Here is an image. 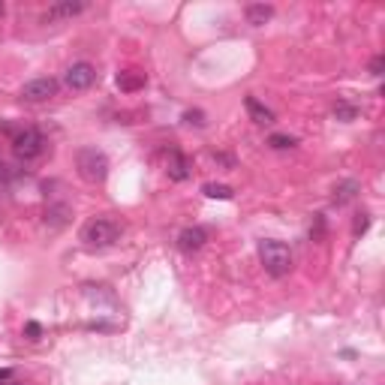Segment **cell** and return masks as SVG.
Here are the masks:
<instances>
[{"label":"cell","mask_w":385,"mask_h":385,"mask_svg":"<svg viewBox=\"0 0 385 385\" xmlns=\"http://www.w3.org/2000/svg\"><path fill=\"white\" fill-rule=\"evenodd\" d=\"M205 241H208V232H205L202 226H190L184 229L181 235H178V247H181L184 253H196L205 247Z\"/></svg>","instance_id":"ba28073f"},{"label":"cell","mask_w":385,"mask_h":385,"mask_svg":"<svg viewBox=\"0 0 385 385\" xmlns=\"http://www.w3.org/2000/svg\"><path fill=\"white\" fill-rule=\"evenodd\" d=\"M367 226H371L367 214H358V220H355V235H364V232H367Z\"/></svg>","instance_id":"d6986e66"},{"label":"cell","mask_w":385,"mask_h":385,"mask_svg":"<svg viewBox=\"0 0 385 385\" xmlns=\"http://www.w3.org/2000/svg\"><path fill=\"white\" fill-rule=\"evenodd\" d=\"M244 105H247V112H250V118H253V124H259V127H268V124H274V112L271 109H265L256 96H247L244 100Z\"/></svg>","instance_id":"30bf717a"},{"label":"cell","mask_w":385,"mask_h":385,"mask_svg":"<svg viewBox=\"0 0 385 385\" xmlns=\"http://www.w3.org/2000/svg\"><path fill=\"white\" fill-rule=\"evenodd\" d=\"M57 94V81L54 79H34L21 87V100L24 103H48Z\"/></svg>","instance_id":"8992f818"},{"label":"cell","mask_w":385,"mask_h":385,"mask_svg":"<svg viewBox=\"0 0 385 385\" xmlns=\"http://www.w3.org/2000/svg\"><path fill=\"white\" fill-rule=\"evenodd\" d=\"M6 385H15V382H6Z\"/></svg>","instance_id":"cb8c5ba5"},{"label":"cell","mask_w":385,"mask_h":385,"mask_svg":"<svg viewBox=\"0 0 385 385\" xmlns=\"http://www.w3.org/2000/svg\"><path fill=\"white\" fill-rule=\"evenodd\" d=\"M184 121H190V124H199V127L205 124V121H202V114H199V112H187V114H184Z\"/></svg>","instance_id":"44dd1931"},{"label":"cell","mask_w":385,"mask_h":385,"mask_svg":"<svg viewBox=\"0 0 385 385\" xmlns=\"http://www.w3.org/2000/svg\"><path fill=\"white\" fill-rule=\"evenodd\" d=\"M12 154L21 163H30V160L43 157V154H45V138H43V133H39V129H34V127L15 133L12 136Z\"/></svg>","instance_id":"277c9868"},{"label":"cell","mask_w":385,"mask_h":385,"mask_svg":"<svg viewBox=\"0 0 385 385\" xmlns=\"http://www.w3.org/2000/svg\"><path fill=\"white\" fill-rule=\"evenodd\" d=\"M382 67H385L382 57H373V61H371V72H373V76H382Z\"/></svg>","instance_id":"ffe728a7"},{"label":"cell","mask_w":385,"mask_h":385,"mask_svg":"<svg viewBox=\"0 0 385 385\" xmlns=\"http://www.w3.org/2000/svg\"><path fill=\"white\" fill-rule=\"evenodd\" d=\"M79 12H85V3H72V0H67V3H52L43 15L45 24H54V21H67V19H76Z\"/></svg>","instance_id":"52a82bcc"},{"label":"cell","mask_w":385,"mask_h":385,"mask_svg":"<svg viewBox=\"0 0 385 385\" xmlns=\"http://www.w3.org/2000/svg\"><path fill=\"white\" fill-rule=\"evenodd\" d=\"M202 193L211 196V199H232V187H226V184H205Z\"/></svg>","instance_id":"9a60e30c"},{"label":"cell","mask_w":385,"mask_h":385,"mask_svg":"<svg viewBox=\"0 0 385 385\" xmlns=\"http://www.w3.org/2000/svg\"><path fill=\"white\" fill-rule=\"evenodd\" d=\"M118 87L121 91H138V87H145V76L142 72H136V70H127V72H121L118 76Z\"/></svg>","instance_id":"8fae6325"},{"label":"cell","mask_w":385,"mask_h":385,"mask_svg":"<svg viewBox=\"0 0 385 385\" xmlns=\"http://www.w3.org/2000/svg\"><path fill=\"white\" fill-rule=\"evenodd\" d=\"M259 262L271 277H286L292 271V250L283 241H262L259 244Z\"/></svg>","instance_id":"6da1fadb"},{"label":"cell","mask_w":385,"mask_h":385,"mask_svg":"<svg viewBox=\"0 0 385 385\" xmlns=\"http://www.w3.org/2000/svg\"><path fill=\"white\" fill-rule=\"evenodd\" d=\"M76 169L87 184H103L105 175H109V157L100 147H81L76 154Z\"/></svg>","instance_id":"7a4b0ae2"},{"label":"cell","mask_w":385,"mask_h":385,"mask_svg":"<svg viewBox=\"0 0 385 385\" xmlns=\"http://www.w3.org/2000/svg\"><path fill=\"white\" fill-rule=\"evenodd\" d=\"M24 334H28L30 340H39V334H43V329H39V322H28V325H24Z\"/></svg>","instance_id":"ac0fdd59"},{"label":"cell","mask_w":385,"mask_h":385,"mask_svg":"<svg viewBox=\"0 0 385 385\" xmlns=\"http://www.w3.org/2000/svg\"><path fill=\"white\" fill-rule=\"evenodd\" d=\"M67 220H70V208H67V205H48V211H45V223L48 226L61 229Z\"/></svg>","instance_id":"7c38bea8"},{"label":"cell","mask_w":385,"mask_h":385,"mask_svg":"<svg viewBox=\"0 0 385 385\" xmlns=\"http://www.w3.org/2000/svg\"><path fill=\"white\" fill-rule=\"evenodd\" d=\"M334 114H337V121H352L358 114L355 105H349V103H337L334 105Z\"/></svg>","instance_id":"e0dca14e"},{"label":"cell","mask_w":385,"mask_h":385,"mask_svg":"<svg viewBox=\"0 0 385 385\" xmlns=\"http://www.w3.org/2000/svg\"><path fill=\"white\" fill-rule=\"evenodd\" d=\"M268 145H271L274 151H286V147H292V145H298V142H295V136H280V133H274L271 138H268Z\"/></svg>","instance_id":"2e32d148"},{"label":"cell","mask_w":385,"mask_h":385,"mask_svg":"<svg viewBox=\"0 0 385 385\" xmlns=\"http://www.w3.org/2000/svg\"><path fill=\"white\" fill-rule=\"evenodd\" d=\"M12 379V371H0V382H10Z\"/></svg>","instance_id":"7402d4cb"},{"label":"cell","mask_w":385,"mask_h":385,"mask_svg":"<svg viewBox=\"0 0 385 385\" xmlns=\"http://www.w3.org/2000/svg\"><path fill=\"white\" fill-rule=\"evenodd\" d=\"M96 81V70L91 67V63H72V67L63 72V85L70 87V91H87Z\"/></svg>","instance_id":"5b68a950"},{"label":"cell","mask_w":385,"mask_h":385,"mask_svg":"<svg viewBox=\"0 0 385 385\" xmlns=\"http://www.w3.org/2000/svg\"><path fill=\"white\" fill-rule=\"evenodd\" d=\"M271 15H274V10H271V6H265V3H253V6H247V21L256 24V28H259V24H265L268 19H271Z\"/></svg>","instance_id":"4fadbf2b"},{"label":"cell","mask_w":385,"mask_h":385,"mask_svg":"<svg viewBox=\"0 0 385 385\" xmlns=\"http://www.w3.org/2000/svg\"><path fill=\"white\" fill-rule=\"evenodd\" d=\"M0 15H3V3H0Z\"/></svg>","instance_id":"603a6c76"},{"label":"cell","mask_w":385,"mask_h":385,"mask_svg":"<svg viewBox=\"0 0 385 385\" xmlns=\"http://www.w3.org/2000/svg\"><path fill=\"white\" fill-rule=\"evenodd\" d=\"M166 171H169L171 181H187V178H190V163H187V157L181 151H175V147H171L169 160H166Z\"/></svg>","instance_id":"9c48e42d"},{"label":"cell","mask_w":385,"mask_h":385,"mask_svg":"<svg viewBox=\"0 0 385 385\" xmlns=\"http://www.w3.org/2000/svg\"><path fill=\"white\" fill-rule=\"evenodd\" d=\"M358 181H343L340 187H334V205H346L349 199H355Z\"/></svg>","instance_id":"5bb4252c"},{"label":"cell","mask_w":385,"mask_h":385,"mask_svg":"<svg viewBox=\"0 0 385 385\" xmlns=\"http://www.w3.org/2000/svg\"><path fill=\"white\" fill-rule=\"evenodd\" d=\"M118 238H121V226L109 217H94L91 223H85V229H81V241L94 250L112 247Z\"/></svg>","instance_id":"3957f363"}]
</instances>
